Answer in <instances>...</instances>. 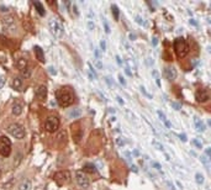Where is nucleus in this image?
Listing matches in <instances>:
<instances>
[{
	"label": "nucleus",
	"mask_w": 211,
	"mask_h": 190,
	"mask_svg": "<svg viewBox=\"0 0 211 190\" xmlns=\"http://www.w3.org/2000/svg\"><path fill=\"white\" fill-rule=\"evenodd\" d=\"M4 84H5V77H4V75H0V89L4 86Z\"/></svg>",
	"instance_id": "nucleus-39"
},
{
	"label": "nucleus",
	"mask_w": 211,
	"mask_h": 190,
	"mask_svg": "<svg viewBox=\"0 0 211 190\" xmlns=\"http://www.w3.org/2000/svg\"><path fill=\"white\" fill-rule=\"evenodd\" d=\"M33 6L36 8L37 13H38L41 16H45V9H43V6H42V4H41V3H38V1H35V3H33Z\"/></svg>",
	"instance_id": "nucleus-20"
},
{
	"label": "nucleus",
	"mask_w": 211,
	"mask_h": 190,
	"mask_svg": "<svg viewBox=\"0 0 211 190\" xmlns=\"http://www.w3.org/2000/svg\"><path fill=\"white\" fill-rule=\"evenodd\" d=\"M88 75H89V78L90 79H97V73H95V70H94V68L92 67V64L89 63L88 64Z\"/></svg>",
	"instance_id": "nucleus-23"
},
{
	"label": "nucleus",
	"mask_w": 211,
	"mask_h": 190,
	"mask_svg": "<svg viewBox=\"0 0 211 190\" xmlns=\"http://www.w3.org/2000/svg\"><path fill=\"white\" fill-rule=\"evenodd\" d=\"M48 26H49L51 32L56 37H62L63 34H64V27H63L62 22H61V21H58V20H56V19L49 20Z\"/></svg>",
	"instance_id": "nucleus-3"
},
{
	"label": "nucleus",
	"mask_w": 211,
	"mask_h": 190,
	"mask_svg": "<svg viewBox=\"0 0 211 190\" xmlns=\"http://www.w3.org/2000/svg\"><path fill=\"white\" fill-rule=\"evenodd\" d=\"M179 137H180V139H181L183 142H186V141H188V138H186V136H185L184 133H183V135H179Z\"/></svg>",
	"instance_id": "nucleus-42"
},
{
	"label": "nucleus",
	"mask_w": 211,
	"mask_h": 190,
	"mask_svg": "<svg viewBox=\"0 0 211 190\" xmlns=\"http://www.w3.org/2000/svg\"><path fill=\"white\" fill-rule=\"evenodd\" d=\"M0 176H1V171H0Z\"/></svg>",
	"instance_id": "nucleus-55"
},
{
	"label": "nucleus",
	"mask_w": 211,
	"mask_h": 190,
	"mask_svg": "<svg viewBox=\"0 0 211 190\" xmlns=\"http://www.w3.org/2000/svg\"><path fill=\"white\" fill-rule=\"evenodd\" d=\"M31 189H32V183L30 180H25L20 185V190H31Z\"/></svg>",
	"instance_id": "nucleus-22"
},
{
	"label": "nucleus",
	"mask_w": 211,
	"mask_h": 190,
	"mask_svg": "<svg viewBox=\"0 0 211 190\" xmlns=\"http://www.w3.org/2000/svg\"><path fill=\"white\" fill-rule=\"evenodd\" d=\"M152 144H153V146H154L158 151H162V152H164V147H163V144L162 143H159L158 141H152ZM164 153H165V152H164ZM165 155H167V153H165Z\"/></svg>",
	"instance_id": "nucleus-28"
},
{
	"label": "nucleus",
	"mask_w": 211,
	"mask_h": 190,
	"mask_svg": "<svg viewBox=\"0 0 211 190\" xmlns=\"http://www.w3.org/2000/svg\"><path fill=\"white\" fill-rule=\"evenodd\" d=\"M119 82H120V84H122V85H126V80H125V78L120 74L119 75Z\"/></svg>",
	"instance_id": "nucleus-37"
},
{
	"label": "nucleus",
	"mask_w": 211,
	"mask_h": 190,
	"mask_svg": "<svg viewBox=\"0 0 211 190\" xmlns=\"http://www.w3.org/2000/svg\"><path fill=\"white\" fill-rule=\"evenodd\" d=\"M95 66H97V68L103 69V63H101L99 59H95Z\"/></svg>",
	"instance_id": "nucleus-40"
},
{
	"label": "nucleus",
	"mask_w": 211,
	"mask_h": 190,
	"mask_svg": "<svg viewBox=\"0 0 211 190\" xmlns=\"http://www.w3.org/2000/svg\"><path fill=\"white\" fill-rule=\"evenodd\" d=\"M205 155H208V157H209L210 163H211V147H209V148H206V149H205Z\"/></svg>",
	"instance_id": "nucleus-38"
},
{
	"label": "nucleus",
	"mask_w": 211,
	"mask_h": 190,
	"mask_svg": "<svg viewBox=\"0 0 211 190\" xmlns=\"http://www.w3.org/2000/svg\"><path fill=\"white\" fill-rule=\"evenodd\" d=\"M49 72H51V74H53V75H54V74H57V72H56V70H54V68H53V67H49Z\"/></svg>",
	"instance_id": "nucleus-46"
},
{
	"label": "nucleus",
	"mask_w": 211,
	"mask_h": 190,
	"mask_svg": "<svg viewBox=\"0 0 211 190\" xmlns=\"http://www.w3.org/2000/svg\"><path fill=\"white\" fill-rule=\"evenodd\" d=\"M11 153V142L5 136L0 137V155L4 157H9Z\"/></svg>",
	"instance_id": "nucleus-5"
},
{
	"label": "nucleus",
	"mask_w": 211,
	"mask_h": 190,
	"mask_svg": "<svg viewBox=\"0 0 211 190\" xmlns=\"http://www.w3.org/2000/svg\"><path fill=\"white\" fill-rule=\"evenodd\" d=\"M195 99L197 103H206L210 99V94L208 93L206 89H199L195 93Z\"/></svg>",
	"instance_id": "nucleus-10"
},
{
	"label": "nucleus",
	"mask_w": 211,
	"mask_h": 190,
	"mask_svg": "<svg viewBox=\"0 0 211 190\" xmlns=\"http://www.w3.org/2000/svg\"><path fill=\"white\" fill-rule=\"evenodd\" d=\"M116 99H117V101H119V104H120V105H124V104H125V101H124V100H122L120 96H117Z\"/></svg>",
	"instance_id": "nucleus-45"
},
{
	"label": "nucleus",
	"mask_w": 211,
	"mask_h": 190,
	"mask_svg": "<svg viewBox=\"0 0 211 190\" xmlns=\"http://www.w3.org/2000/svg\"><path fill=\"white\" fill-rule=\"evenodd\" d=\"M195 182H196L199 185H201V184L204 183V175H203L201 173H196V174H195Z\"/></svg>",
	"instance_id": "nucleus-25"
},
{
	"label": "nucleus",
	"mask_w": 211,
	"mask_h": 190,
	"mask_svg": "<svg viewBox=\"0 0 211 190\" xmlns=\"http://www.w3.org/2000/svg\"><path fill=\"white\" fill-rule=\"evenodd\" d=\"M36 96H37V99L41 100V101L46 100V98H47V88L45 85L38 86L37 90H36Z\"/></svg>",
	"instance_id": "nucleus-13"
},
{
	"label": "nucleus",
	"mask_w": 211,
	"mask_h": 190,
	"mask_svg": "<svg viewBox=\"0 0 211 190\" xmlns=\"http://www.w3.org/2000/svg\"><path fill=\"white\" fill-rule=\"evenodd\" d=\"M100 48H101L103 52L106 51V42H105V40H101V41H100Z\"/></svg>",
	"instance_id": "nucleus-36"
},
{
	"label": "nucleus",
	"mask_w": 211,
	"mask_h": 190,
	"mask_svg": "<svg viewBox=\"0 0 211 190\" xmlns=\"http://www.w3.org/2000/svg\"><path fill=\"white\" fill-rule=\"evenodd\" d=\"M163 73H164V77L168 79V80H174L175 78H177V70L174 67H164V70H163Z\"/></svg>",
	"instance_id": "nucleus-12"
},
{
	"label": "nucleus",
	"mask_w": 211,
	"mask_h": 190,
	"mask_svg": "<svg viewBox=\"0 0 211 190\" xmlns=\"http://www.w3.org/2000/svg\"><path fill=\"white\" fill-rule=\"evenodd\" d=\"M152 167L156 169V171H158L159 173H163L162 171V166L159 164V163H157V162H152Z\"/></svg>",
	"instance_id": "nucleus-32"
},
{
	"label": "nucleus",
	"mask_w": 211,
	"mask_h": 190,
	"mask_svg": "<svg viewBox=\"0 0 211 190\" xmlns=\"http://www.w3.org/2000/svg\"><path fill=\"white\" fill-rule=\"evenodd\" d=\"M125 72H126V74H127V75H130V77H132V72H131V70H130V68L125 67Z\"/></svg>",
	"instance_id": "nucleus-44"
},
{
	"label": "nucleus",
	"mask_w": 211,
	"mask_h": 190,
	"mask_svg": "<svg viewBox=\"0 0 211 190\" xmlns=\"http://www.w3.org/2000/svg\"><path fill=\"white\" fill-rule=\"evenodd\" d=\"M157 115H158V117L161 119V121H162L163 123L165 125V127H168V128H172V123L169 122V120L167 119V116H165V114L164 112H162L161 110H158L157 111Z\"/></svg>",
	"instance_id": "nucleus-15"
},
{
	"label": "nucleus",
	"mask_w": 211,
	"mask_h": 190,
	"mask_svg": "<svg viewBox=\"0 0 211 190\" xmlns=\"http://www.w3.org/2000/svg\"><path fill=\"white\" fill-rule=\"evenodd\" d=\"M152 75H153V78H154V80H156V84L158 86H161V78H159L158 72H157V70H152Z\"/></svg>",
	"instance_id": "nucleus-26"
},
{
	"label": "nucleus",
	"mask_w": 211,
	"mask_h": 190,
	"mask_svg": "<svg viewBox=\"0 0 211 190\" xmlns=\"http://www.w3.org/2000/svg\"><path fill=\"white\" fill-rule=\"evenodd\" d=\"M140 89H141V91H142V93H143V94L146 95L147 98H149V99H152V95H151V94H149V93L147 91V90H146V88H145V86H141Z\"/></svg>",
	"instance_id": "nucleus-35"
},
{
	"label": "nucleus",
	"mask_w": 211,
	"mask_h": 190,
	"mask_svg": "<svg viewBox=\"0 0 211 190\" xmlns=\"http://www.w3.org/2000/svg\"><path fill=\"white\" fill-rule=\"evenodd\" d=\"M192 144H194L196 148H203V142H201V141H199L197 138L192 139Z\"/></svg>",
	"instance_id": "nucleus-31"
},
{
	"label": "nucleus",
	"mask_w": 211,
	"mask_h": 190,
	"mask_svg": "<svg viewBox=\"0 0 211 190\" xmlns=\"http://www.w3.org/2000/svg\"><path fill=\"white\" fill-rule=\"evenodd\" d=\"M81 115V109H73V110H70V111L68 112V116H69L70 119H78Z\"/></svg>",
	"instance_id": "nucleus-19"
},
{
	"label": "nucleus",
	"mask_w": 211,
	"mask_h": 190,
	"mask_svg": "<svg viewBox=\"0 0 211 190\" xmlns=\"http://www.w3.org/2000/svg\"><path fill=\"white\" fill-rule=\"evenodd\" d=\"M135 20H136V22H137L138 25H141V26H147V22L145 21V19H143L142 16L137 15V16L135 17Z\"/></svg>",
	"instance_id": "nucleus-27"
},
{
	"label": "nucleus",
	"mask_w": 211,
	"mask_h": 190,
	"mask_svg": "<svg viewBox=\"0 0 211 190\" xmlns=\"http://www.w3.org/2000/svg\"><path fill=\"white\" fill-rule=\"evenodd\" d=\"M22 109H24V105L22 103H15L14 104V106H13V114L14 115H21V112H22Z\"/></svg>",
	"instance_id": "nucleus-17"
},
{
	"label": "nucleus",
	"mask_w": 211,
	"mask_h": 190,
	"mask_svg": "<svg viewBox=\"0 0 211 190\" xmlns=\"http://www.w3.org/2000/svg\"><path fill=\"white\" fill-rule=\"evenodd\" d=\"M189 22H190V25H194V26H197V22H196V21H195L194 19H192V20H190V21H189Z\"/></svg>",
	"instance_id": "nucleus-48"
},
{
	"label": "nucleus",
	"mask_w": 211,
	"mask_h": 190,
	"mask_svg": "<svg viewBox=\"0 0 211 190\" xmlns=\"http://www.w3.org/2000/svg\"><path fill=\"white\" fill-rule=\"evenodd\" d=\"M103 24H104V29H105V32L106 34H110V26L106 21V19H103Z\"/></svg>",
	"instance_id": "nucleus-33"
},
{
	"label": "nucleus",
	"mask_w": 211,
	"mask_h": 190,
	"mask_svg": "<svg viewBox=\"0 0 211 190\" xmlns=\"http://www.w3.org/2000/svg\"><path fill=\"white\" fill-rule=\"evenodd\" d=\"M56 96H57V101L59 104V106L62 107H68L74 101V95L68 88H61L56 93Z\"/></svg>",
	"instance_id": "nucleus-1"
},
{
	"label": "nucleus",
	"mask_w": 211,
	"mask_h": 190,
	"mask_svg": "<svg viewBox=\"0 0 211 190\" xmlns=\"http://www.w3.org/2000/svg\"><path fill=\"white\" fill-rule=\"evenodd\" d=\"M35 54H36V57H37V59L40 61V62H45V54H43V51H42V48L41 47H38V46H35Z\"/></svg>",
	"instance_id": "nucleus-16"
},
{
	"label": "nucleus",
	"mask_w": 211,
	"mask_h": 190,
	"mask_svg": "<svg viewBox=\"0 0 211 190\" xmlns=\"http://www.w3.org/2000/svg\"><path fill=\"white\" fill-rule=\"evenodd\" d=\"M116 61H117V63H119V64H120V66H121V64H122V62H121V58H120V57H119V56H116Z\"/></svg>",
	"instance_id": "nucleus-49"
},
{
	"label": "nucleus",
	"mask_w": 211,
	"mask_h": 190,
	"mask_svg": "<svg viewBox=\"0 0 211 190\" xmlns=\"http://www.w3.org/2000/svg\"><path fill=\"white\" fill-rule=\"evenodd\" d=\"M3 26L6 31L10 32H15L16 30V21L13 16H5L3 19Z\"/></svg>",
	"instance_id": "nucleus-7"
},
{
	"label": "nucleus",
	"mask_w": 211,
	"mask_h": 190,
	"mask_svg": "<svg viewBox=\"0 0 211 190\" xmlns=\"http://www.w3.org/2000/svg\"><path fill=\"white\" fill-rule=\"evenodd\" d=\"M200 162L204 164V167L208 169V171H210L211 169V163H210V159L206 157L205 155H203L201 157H200Z\"/></svg>",
	"instance_id": "nucleus-18"
},
{
	"label": "nucleus",
	"mask_w": 211,
	"mask_h": 190,
	"mask_svg": "<svg viewBox=\"0 0 211 190\" xmlns=\"http://www.w3.org/2000/svg\"><path fill=\"white\" fill-rule=\"evenodd\" d=\"M45 128L48 132H56L59 128V119L57 116H48L45 122Z\"/></svg>",
	"instance_id": "nucleus-6"
},
{
	"label": "nucleus",
	"mask_w": 211,
	"mask_h": 190,
	"mask_svg": "<svg viewBox=\"0 0 211 190\" xmlns=\"http://www.w3.org/2000/svg\"><path fill=\"white\" fill-rule=\"evenodd\" d=\"M170 105L174 107V110H180L181 109V105L179 103H175V101H170Z\"/></svg>",
	"instance_id": "nucleus-34"
},
{
	"label": "nucleus",
	"mask_w": 211,
	"mask_h": 190,
	"mask_svg": "<svg viewBox=\"0 0 211 190\" xmlns=\"http://www.w3.org/2000/svg\"><path fill=\"white\" fill-rule=\"evenodd\" d=\"M13 86H14V89H21V86H22V80L20 79V78H15L14 79V83H13Z\"/></svg>",
	"instance_id": "nucleus-24"
},
{
	"label": "nucleus",
	"mask_w": 211,
	"mask_h": 190,
	"mask_svg": "<svg viewBox=\"0 0 211 190\" xmlns=\"http://www.w3.org/2000/svg\"><path fill=\"white\" fill-rule=\"evenodd\" d=\"M84 172L94 174V173H97V168H95V166H94V164L88 163V164H85V166H84Z\"/></svg>",
	"instance_id": "nucleus-21"
},
{
	"label": "nucleus",
	"mask_w": 211,
	"mask_h": 190,
	"mask_svg": "<svg viewBox=\"0 0 211 190\" xmlns=\"http://www.w3.org/2000/svg\"><path fill=\"white\" fill-rule=\"evenodd\" d=\"M88 27H89L90 30H94V24H93L92 21H88Z\"/></svg>",
	"instance_id": "nucleus-43"
},
{
	"label": "nucleus",
	"mask_w": 211,
	"mask_h": 190,
	"mask_svg": "<svg viewBox=\"0 0 211 190\" xmlns=\"http://www.w3.org/2000/svg\"><path fill=\"white\" fill-rule=\"evenodd\" d=\"M53 178H54V180H56L59 185H63V184H65L67 182H69L70 173L67 172V171H62V172L56 173V174L53 175Z\"/></svg>",
	"instance_id": "nucleus-8"
},
{
	"label": "nucleus",
	"mask_w": 211,
	"mask_h": 190,
	"mask_svg": "<svg viewBox=\"0 0 211 190\" xmlns=\"http://www.w3.org/2000/svg\"><path fill=\"white\" fill-rule=\"evenodd\" d=\"M194 125H195V128H196V131L197 132H204L205 131V123L201 121V119H199L197 116H195L194 117Z\"/></svg>",
	"instance_id": "nucleus-14"
},
{
	"label": "nucleus",
	"mask_w": 211,
	"mask_h": 190,
	"mask_svg": "<svg viewBox=\"0 0 211 190\" xmlns=\"http://www.w3.org/2000/svg\"><path fill=\"white\" fill-rule=\"evenodd\" d=\"M72 135H73V138H74V141H75L77 143L81 142V138L83 137V130H81L79 123L72 125Z\"/></svg>",
	"instance_id": "nucleus-11"
},
{
	"label": "nucleus",
	"mask_w": 211,
	"mask_h": 190,
	"mask_svg": "<svg viewBox=\"0 0 211 190\" xmlns=\"http://www.w3.org/2000/svg\"><path fill=\"white\" fill-rule=\"evenodd\" d=\"M130 38H131V40H135V38H136V36H135V35H132V34H130Z\"/></svg>",
	"instance_id": "nucleus-52"
},
{
	"label": "nucleus",
	"mask_w": 211,
	"mask_h": 190,
	"mask_svg": "<svg viewBox=\"0 0 211 190\" xmlns=\"http://www.w3.org/2000/svg\"><path fill=\"white\" fill-rule=\"evenodd\" d=\"M210 110H211V106H210Z\"/></svg>",
	"instance_id": "nucleus-57"
},
{
	"label": "nucleus",
	"mask_w": 211,
	"mask_h": 190,
	"mask_svg": "<svg viewBox=\"0 0 211 190\" xmlns=\"http://www.w3.org/2000/svg\"><path fill=\"white\" fill-rule=\"evenodd\" d=\"M8 131H9V133H10L13 137L17 138V139H21V138L25 137V128H24L21 125H19V123L10 125L9 128H8Z\"/></svg>",
	"instance_id": "nucleus-4"
},
{
	"label": "nucleus",
	"mask_w": 211,
	"mask_h": 190,
	"mask_svg": "<svg viewBox=\"0 0 211 190\" xmlns=\"http://www.w3.org/2000/svg\"><path fill=\"white\" fill-rule=\"evenodd\" d=\"M208 125H209V126L211 127V119H210V120H208Z\"/></svg>",
	"instance_id": "nucleus-54"
},
{
	"label": "nucleus",
	"mask_w": 211,
	"mask_h": 190,
	"mask_svg": "<svg viewBox=\"0 0 211 190\" xmlns=\"http://www.w3.org/2000/svg\"><path fill=\"white\" fill-rule=\"evenodd\" d=\"M116 143H117L119 147H122V146L126 144V139H125V137H117L116 138Z\"/></svg>",
	"instance_id": "nucleus-30"
},
{
	"label": "nucleus",
	"mask_w": 211,
	"mask_h": 190,
	"mask_svg": "<svg viewBox=\"0 0 211 190\" xmlns=\"http://www.w3.org/2000/svg\"><path fill=\"white\" fill-rule=\"evenodd\" d=\"M210 24H211V20H210Z\"/></svg>",
	"instance_id": "nucleus-56"
},
{
	"label": "nucleus",
	"mask_w": 211,
	"mask_h": 190,
	"mask_svg": "<svg viewBox=\"0 0 211 190\" xmlns=\"http://www.w3.org/2000/svg\"><path fill=\"white\" fill-rule=\"evenodd\" d=\"M124 155H125V157H126L129 160H131V155L129 153V152H124Z\"/></svg>",
	"instance_id": "nucleus-47"
},
{
	"label": "nucleus",
	"mask_w": 211,
	"mask_h": 190,
	"mask_svg": "<svg viewBox=\"0 0 211 190\" xmlns=\"http://www.w3.org/2000/svg\"><path fill=\"white\" fill-rule=\"evenodd\" d=\"M132 171H133V172H137V168H136V166H132Z\"/></svg>",
	"instance_id": "nucleus-53"
},
{
	"label": "nucleus",
	"mask_w": 211,
	"mask_h": 190,
	"mask_svg": "<svg viewBox=\"0 0 211 190\" xmlns=\"http://www.w3.org/2000/svg\"><path fill=\"white\" fill-rule=\"evenodd\" d=\"M75 180L78 183V185L81 187V188H88L90 182H89V178L84 174L83 172H77L75 173Z\"/></svg>",
	"instance_id": "nucleus-9"
},
{
	"label": "nucleus",
	"mask_w": 211,
	"mask_h": 190,
	"mask_svg": "<svg viewBox=\"0 0 211 190\" xmlns=\"http://www.w3.org/2000/svg\"><path fill=\"white\" fill-rule=\"evenodd\" d=\"M157 43H158V41H157V37H154V38H153V46H156Z\"/></svg>",
	"instance_id": "nucleus-51"
},
{
	"label": "nucleus",
	"mask_w": 211,
	"mask_h": 190,
	"mask_svg": "<svg viewBox=\"0 0 211 190\" xmlns=\"http://www.w3.org/2000/svg\"><path fill=\"white\" fill-rule=\"evenodd\" d=\"M111 11H113V14H114V19L117 21V20H119V9H117L116 5H111Z\"/></svg>",
	"instance_id": "nucleus-29"
},
{
	"label": "nucleus",
	"mask_w": 211,
	"mask_h": 190,
	"mask_svg": "<svg viewBox=\"0 0 211 190\" xmlns=\"http://www.w3.org/2000/svg\"><path fill=\"white\" fill-rule=\"evenodd\" d=\"M174 52H175L177 57L180 59L184 58L189 53V45L183 37H178L174 40Z\"/></svg>",
	"instance_id": "nucleus-2"
},
{
	"label": "nucleus",
	"mask_w": 211,
	"mask_h": 190,
	"mask_svg": "<svg viewBox=\"0 0 211 190\" xmlns=\"http://www.w3.org/2000/svg\"><path fill=\"white\" fill-rule=\"evenodd\" d=\"M165 183H167V185L169 187V189H170V190H175V188H174V185H173V184H172L170 182H165Z\"/></svg>",
	"instance_id": "nucleus-41"
},
{
	"label": "nucleus",
	"mask_w": 211,
	"mask_h": 190,
	"mask_svg": "<svg viewBox=\"0 0 211 190\" xmlns=\"http://www.w3.org/2000/svg\"><path fill=\"white\" fill-rule=\"evenodd\" d=\"M147 59H148V61H147V63H148L149 66H151V64H153V59H152V58H147Z\"/></svg>",
	"instance_id": "nucleus-50"
}]
</instances>
